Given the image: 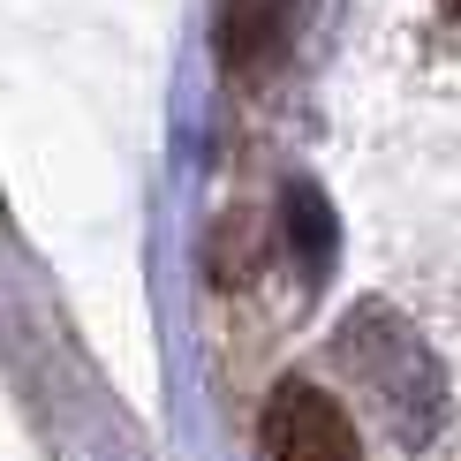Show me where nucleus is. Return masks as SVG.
I'll use <instances>...</instances> for the list:
<instances>
[{
    "label": "nucleus",
    "mask_w": 461,
    "mask_h": 461,
    "mask_svg": "<svg viewBox=\"0 0 461 461\" xmlns=\"http://www.w3.org/2000/svg\"><path fill=\"white\" fill-rule=\"evenodd\" d=\"M258 438H265V461H363L348 409H340L325 386H311V378L273 386Z\"/></svg>",
    "instance_id": "nucleus-1"
}]
</instances>
